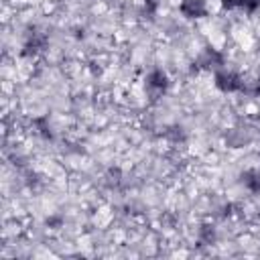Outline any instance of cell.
Masks as SVG:
<instances>
[{
    "label": "cell",
    "instance_id": "7",
    "mask_svg": "<svg viewBox=\"0 0 260 260\" xmlns=\"http://www.w3.org/2000/svg\"><path fill=\"white\" fill-rule=\"evenodd\" d=\"M213 238H215L213 228H211V225H203V228H201V240L209 244V242H213Z\"/></svg>",
    "mask_w": 260,
    "mask_h": 260
},
{
    "label": "cell",
    "instance_id": "2",
    "mask_svg": "<svg viewBox=\"0 0 260 260\" xmlns=\"http://www.w3.org/2000/svg\"><path fill=\"white\" fill-rule=\"evenodd\" d=\"M179 12L189 20H197L207 14V4H205V0H181Z\"/></svg>",
    "mask_w": 260,
    "mask_h": 260
},
{
    "label": "cell",
    "instance_id": "6",
    "mask_svg": "<svg viewBox=\"0 0 260 260\" xmlns=\"http://www.w3.org/2000/svg\"><path fill=\"white\" fill-rule=\"evenodd\" d=\"M45 45H47V39L39 32H32L30 39L26 41V45H24V55H37L39 51L45 49Z\"/></svg>",
    "mask_w": 260,
    "mask_h": 260
},
{
    "label": "cell",
    "instance_id": "5",
    "mask_svg": "<svg viewBox=\"0 0 260 260\" xmlns=\"http://www.w3.org/2000/svg\"><path fill=\"white\" fill-rule=\"evenodd\" d=\"M242 185H244L250 193H260V171H254V169L246 171V173L242 175Z\"/></svg>",
    "mask_w": 260,
    "mask_h": 260
},
{
    "label": "cell",
    "instance_id": "8",
    "mask_svg": "<svg viewBox=\"0 0 260 260\" xmlns=\"http://www.w3.org/2000/svg\"><path fill=\"white\" fill-rule=\"evenodd\" d=\"M144 8H146V12H156L158 0H144Z\"/></svg>",
    "mask_w": 260,
    "mask_h": 260
},
{
    "label": "cell",
    "instance_id": "1",
    "mask_svg": "<svg viewBox=\"0 0 260 260\" xmlns=\"http://www.w3.org/2000/svg\"><path fill=\"white\" fill-rule=\"evenodd\" d=\"M213 83L219 91L223 93H234L238 89H242V77L230 69H219L215 71V77H213Z\"/></svg>",
    "mask_w": 260,
    "mask_h": 260
},
{
    "label": "cell",
    "instance_id": "4",
    "mask_svg": "<svg viewBox=\"0 0 260 260\" xmlns=\"http://www.w3.org/2000/svg\"><path fill=\"white\" fill-rule=\"evenodd\" d=\"M199 65H201L203 69H215V67L223 65V55H221L217 49L207 47V49H203V53L199 55Z\"/></svg>",
    "mask_w": 260,
    "mask_h": 260
},
{
    "label": "cell",
    "instance_id": "3",
    "mask_svg": "<svg viewBox=\"0 0 260 260\" xmlns=\"http://www.w3.org/2000/svg\"><path fill=\"white\" fill-rule=\"evenodd\" d=\"M146 87L150 91H154V93H162L169 87V75L162 69H152L146 75Z\"/></svg>",
    "mask_w": 260,
    "mask_h": 260
}]
</instances>
